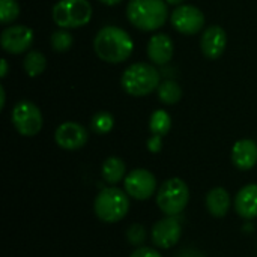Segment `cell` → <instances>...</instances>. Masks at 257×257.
<instances>
[{"label":"cell","mask_w":257,"mask_h":257,"mask_svg":"<svg viewBox=\"0 0 257 257\" xmlns=\"http://www.w3.org/2000/svg\"><path fill=\"white\" fill-rule=\"evenodd\" d=\"M172 128V117L166 110H155L149 119V130L152 134L166 136Z\"/></svg>","instance_id":"44dd1931"},{"label":"cell","mask_w":257,"mask_h":257,"mask_svg":"<svg viewBox=\"0 0 257 257\" xmlns=\"http://www.w3.org/2000/svg\"><path fill=\"white\" fill-rule=\"evenodd\" d=\"M93 50L96 56L107 63H123L134 51L131 35L117 26H104L93 38Z\"/></svg>","instance_id":"6da1fadb"},{"label":"cell","mask_w":257,"mask_h":257,"mask_svg":"<svg viewBox=\"0 0 257 257\" xmlns=\"http://www.w3.org/2000/svg\"><path fill=\"white\" fill-rule=\"evenodd\" d=\"M35 41V32L24 24L6 26L0 35V44L3 51L9 54H21L27 51Z\"/></svg>","instance_id":"9c48e42d"},{"label":"cell","mask_w":257,"mask_h":257,"mask_svg":"<svg viewBox=\"0 0 257 257\" xmlns=\"http://www.w3.org/2000/svg\"><path fill=\"white\" fill-rule=\"evenodd\" d=\"M20 15V5L17 0H0V21L8 26Z\"/></svg>","instance_id":"cb8c5ba5"},{"label":"cell","mask_w":257,"mask_h":257,"mask_svg":"<svg viewBox=\"0 0 257 257\" xmlns=\"http://www.w3.org/2000/svg\"><path fill=\"white\" fill-rule=\"evenodd\" d=\"M158 99L166 105H175L182 99V87L175 80H164L157 89Z\"/></svg>","instance_id":"ac0fdd59"},{"label":"cell","mask_w":257,"mask_h":257,"mask_svg":"<svg viewBox=\"0 0 257 257\" xmlns=\"http://www.w3.org/2000/svg\"><path fill=\"white\" fill-rule=\"evenodd\" d=\"M188 200L190 188L179 178L167 179L157 193V205L169 217L179 215L187 208Z\"/></svg>","instance_id":"8992f818"},{"label":"cell","mask_w":257,"mask_h":257,"mask_svg":"<svg viewBox=\"0 0 257 257\" xmlns=\"http://www.w3.org/2000/svg\"><path fill=\"white\" fill-rule=\"evenodd\" d=\"M227 47V33L221 26H209L203 30L200 38V50L205 57L215 60L223 56Z\"/></svg>","instance_id":"4fadbf2b"},{"label":"cell","mask_w":257,"mask_h":257,"mask_svg":"<svg viewBox=\"0 0 257 257\" xmlns=\"http://www.w3.org/2000/svg\"><path fill=\"white\" fill-rule=\"evenodd\" d=\"M205 14L194 5H179L170 14L172 27L182 35H197L205 29Z\"/></svg>","instance_id":"ba28073f"},{"label":"cell","mask_w":257,"mask_h":257,"mask_svg":"<svg viewBox=\"0 0 257 257\" xmlns=\"http://www.w3.org/2000/svg\"><path fill=\"white\" fill-rule=\"evenodd\" d=\"M92 130L96 134H108L114 126V117L108 111H98L90 120Z\"/></svg>","instance_id":"603a6c76"},{"label":"cell","mask_w":257,"mask_h":257,"mask_svg":"<svg viewBox=\"0 0 257 257\" xmlns=\"http://www.w3.org/2000/svg\"><path fill=\"white\" fill-rule=\"evenodd\" d=\"M0 107L3 108L5 107V102H6V92H5V87L3 86H0Z\"/></svg>","instance_id":"f546056e"},{"label":"cell","mask_w":257,"mask_h":257,"mask_svg":"<svg viewBox=\"0 0 257 257\" xmlns=\"http://www.w3.org/2000/svg\"><path fill=\"white\" fill-rule=\"evenodd\" d=\"M235 211L245 220L257 218V184L241 188L235 197Z\"/></svg>","instance_id":"2e32d148"},{"label":"cell","mask_w":257,"mask_h":257,"mask_svg":"<svg viewBox=\"0 0 257 257\" xmlns=\"http://www.w3.org/2000/svg\"><path fill=\"white\" fill-rule=\"evenodd\" d=\"M102 178L108 184H117L125 178L126 167L125 163L117 157H108L102 164Z\"/></svg>","instance_id":"d6986e66"},{"label":"cell","mask_w":257,"mask_h":257,"mask_svg":"<svg viewBox=\"0 0 257 257\" xmlns=\"http://www.w3.org/2000/svg\"><path fill=\"white\" fill-rule=\"evenodd\" d=\"M50 44H51V48L56 53H66L72 47L74 38H72V35H71L69 30L59 29V30L53 32V35L50 38Z\"/></svg>","instance_id":"7402d4cb"},{"label":"cell","mask_w":257,"mask_h":257,"mask_svg":"<svg viewBox=\"0 0 257 257\" xmlns=\"http://www.w3.org/2000/svg\"><path fill=\"white\" fill-rule=\"evenodd\" d=\"M126 239L136 247H142L146 241V229L142 224H131L126 230Z\"/></svg>","instance_id":"d4e9b609"},{"label":"cell","mask_w":257,"mask_h":257,"mask_svg":"<svg viewBox=\"0 0 257 257\" xmlns=\"http://www.w3.org/2000/svg\"><path fill=\"white\" fill-rule=\"evenodd\" d=\"M11 120L18 134L24 137H33L42 130V113L39 107L27 99L17 102L11 111Z\"/></svg>","instance_id":"52a82bcc"},{"label":"cell","mask_w":257,"mask_h":257,"mask_svg":"<svg viewBox=\"0 0 257 257\" xmlns=\"http://www.w3.org/2000/svg\"><path fill=\"white\" fill-rule=\"evenodd\" d=\"M123 185L130 197L136 200H148L157 191V178L146 169H134L125 176Z\"/></svg>","instance_id":"30bf717a"},{"label":"cell","mask_w":257,"mask_h":257,"mask_svg":"<svg viewBox=\"0 0 257 257\" xmlns=\"http://www.w3.org/2000/svg\"><path fill=\"white\" fill-rule=\"evenodd\" d=\"M54 140L59 148L65 151H77L81 149L87 142V131L78 122H63L56 128Z\"/></svg>","instance_id":"8fae6325"},{"label":"cell","mask_w":257,"mask_h":257,"mask_svg":"<svg viewBox=\"0 0 257 257\" xmlns=\"http://www.w3.org/2000/svg\"><path fill=\"white\" fill-rule=\"evenodd\" d=\"M176 257H203L200 253L194 251V250H185L182 253H179Z\"/></svg>","instance_id":"f1b7e54d"},{"label":"cell","mask_w":257,"mask_h":257,"mask_svg":"<svg viewBox=\"0 0 257 257\" xmlns=\"http://www.w3.org/2000/svg\"><path fill=\"white\" fill-rule=\"evenodd\" d=\"M182 235V226L179 218L176 217H166L160 220L152 227V242L160 248H170L175 247Z\"/></svg>","instance_id":"7c38bea8"},{"label":"cell","mask_w":257,"mask_h":257,"mask_svg":"<svg viewBox=\"0 0 257 257\" xmlns=\"http://www.w3.org/2000/svg\"><path fill=\"white\" fill-rule=\"evenodd\" d=\"M98 2H101L102 5H107V6H116V5H119L122 0H98Z\"/></svg>","instance_id":"4dcf8cb0"},{"label":"cell","mask_w":257,"mask_h":257,"mask_svg":"<svg viewBox=\"0 0 257 257\" xmlns=\"http://www.w3.org/2000/svg\"><path fill=\"white\" fill-rule=\"evenodd\" d=\"M232 163L239 170H250L257 164V143L251 139L238 140L232 148Z\"/></svg>","instance_id":"9a60e30c"},{"label":"cell","mask_w":257,"mask_h":257,"mask_svg":"<svg viewBox=\"0 0 257 257\" xmlns=\"http://www.w3.org/2000/svg\"><path fill=\"white\" fill-rule=\"evenodd\" d=\"M230 208V194L223 187L212 188L206 196V209L212 217L221 218L229 212Z\"/></svg>","instance_id":"e0dca14e"},{"label":"cell","mask_w":257,"mask_h":257,"mask_svg":"<svg viewBox=\"0 0 257 257\" xmlns=\"http://www.w3.org/2000/svg\"><path fill=\"white\" fill-rule=\"evenodd\" d=\"M166 2H167V5H172V6H179L184 3V0H166Z\"/></svg>","instance_id":"1f68e13d"},{"label":"cell","mask_w":257,"mask_h":257,"mask_svg":"<svg viewBox=\"0 0 257 257\" xmlns=\"http://www.w3.org/2000/svg\"><path fill=\"white\" fill-rule=\"evenodd\" d=\"M148 57L149 60L157 65V66H164L167 65L172 57H173V51H175V45L173 41L169 35L166 33H155L149 38L148 41Z\"/></svg>","instance_id":"5bb4252c"},{"label":"cell","mask_w":257,"mask_h":257,"mask_svg":"<svg viewBox=\"0 0 257 257\" xmlns=\"http://www.w3.org/2000/svg\"><path fill=\"white\" fill-rule=\"evenodd\" d=\"M0 63H2L0 77H2V78H5V77L8 75V71H9V65H8V60H6V59H2V60H0Z\"/></svg>","instance_id":"83f0119b"},{"label":"cell","mask_w":257,"mask_h":257,"mask_svg":"<svg viewBox=\"0 0 257 257\" xmlns=\"http://www.w3.org/2000/svg\"><path fill=\"white\" fill-rule=\"evenodd\" d=\"M130 257H163L155 248L151 247H139L136 251L131 253Z\"/></svg>","instance_id":"4316f807"},{"label":"cell","mask_w":257,"mask_h":257,"mask_svg":"<svg viewBox=\"0 0 257 257\" xmlns=\"http://www.w3.org/2000/svg\"><path fill=\"white\" fill-rule=\"evenodd\" d=\"M23 68L29 77H32V78L39 77L47 68V57L44 56V53H41L38 50H30L24 56Z\"/></svg>","instance_id":"ffe728a7"},{"label":"cell","mask_w":257,"mask_h":257,"mask_svg":"<svg viewBox=\"0 0 257 257\" xmlns=\"http://www.w3.org/2000/svg\"><path fill=\"white\" fill-rule=\"evenodd\" d=\"M160 83L161 77L157 66L146 62H136L130 65L120 77L122 89L128 95L137 98L154 93L158 89Z\"/></svg>","instance_id":"3957f363"},{"label":"cell","mask_w":257,"mask_h":257,"mask_svg":"<svg viewBox=\"0 0 257 257\" xmlns=\"http://www.w3.org/2000/svg\"><path fill=\"white\" fill-rule=\"evenodd\" d=\"M51 15L59 29L72 30L90 23L93 8L89 0H59L53 6Z\"/></svg>","instance_id":"277c9868"},{"label":"cell","mask_w":257,"mask_h":257,"mask_svg":"<svg viewBox=\"0 0 257 257\" xmlns=\"http://www.w3.org/2000/svg\"><path fill=\"white\" fill-rule=\"evenodd\" d=\"M93 209L96 217L104 223H117L130 211V197L125 191L108 187L96 196Z\"/></svg>","instance_id":"5b68a950"},{"label":"cell","mask_w":257,"mask_h":257,"mask_svg":"<svg viewBox=\"0 0 257 257\" xmlns=\"http://www.w3.org/2000/svg\"><path fill=\"white\" fill-rule=\"evenodd\" d=\"M148 149L152 154H158L163 149V136L158 134H152V137L148 140Z\"/></svg>","instance_id":"484cf974"},{"label":"cell","mask_w":257,"mask_h":257,"mask_svg":"<svg viewBox=\"0 0 257 257\" xmlns=\"http://www.w3.org/2000/svg\"><path fill=\"white\" fill-rule=\"evenodd\" d=\"M126 18L142 32H155L167 23L169 5L166 0H130Z\"/></svg>","instance_id":"7a4b0ae2"}]
</instances>
